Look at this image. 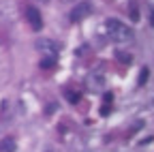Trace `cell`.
Returning a JSON list of instances; mask_svg holds the SVG:
<instances>
[{
    "label": "cell",
    "instance_id": "obj_1",
    "mask_svg": "<svg viewBox=\"0 0 154 152\" xmlns=\"http://www.w3.org/2000/svg\"><path fill=\"white\" fill-rule=\"evenodd\" d=\"M107 26V32L109 36L116 41V43H120V45H133L135 43V32L131 26L122 24L120 20H116V17H109V20L105 22Z\"/></svg>",
    "mask_w": 154,
    "mask_h": 152
},
{
    "label": "cell",
    "instance_id": "obj_2",
    "mask_svg": "<svg viewBox=\"0 0 154 152\" xmlns=\"http://www.w3.org/2000/svg\"><path fill=\"white\" fill-rule=\"evenodd\" d=\"M26 22L30 24V28L32 30H41L43 28V17H41V11H38V9H34V7H26Z\"/></svg>",
    "mask_w": 154,
    "mask_h": 152
},
{
    "label": "cell",
    "instance_id": "obj_3",
    "mask_svg": "<svg viewBox=\"0 0 154 152\" xmlns=\"http://www.w3.org/2000/svg\"><path fill=\"white\" fill-rule=\"evenodd\" d=\"M92 13V5L90 2H77L75 5V9L71 11V22H82V20H86V17Z\"/></svg>",
    "mask_w": 154,
    "mask_h": 152
},
{
    "label": "cell",
    "instance_id": "obj_4",
    "mask_svg": "<svg viewBox=\"0 0 154 152\" xmlns=\"http://www.w3.org/2000/svg\"><path fill=\"white\" fill-rule=\"evenodd\" d=\"M36 47L43 51V56H56L58 58V43H54L51 39H43V41H38Z\"/></svg>",
    "mask_w": 154,
    "mask_h": 152
},
{
    "label": "cell",
    "instance_id": "obj_5",
    "mask_svg": "<svg viewBox=\"0 0 154 152\" xmlns=\"http://www.w3.org/2000/svg\"><path fill=\"white\" fill-rule=\"evenodd\" d=\"M86 84H88L90 90H101L105 86V77H101V75H90V77L86 79Z\"/></svg>",
    "mask_w": 154,
    "mask_h": 152
},
{
    "label": "cell",
    "instance_id": "obj_6",
    "mask_svg": "<svg viewBox=\"0 0 154 152\" xmlns=\"http://www.w3.org/2000/svg\"><path fill=\"white\" fill-rule=\"evenodd\" d=\"M0 152H15V139L13 137H7L0 141Z\"/></svg>",
    "mask_w": 154,
    "mask_h": 152
},
{
    "label": "cell",
    "instance_id": "obj_7",
    "mask_svg": "<svg viewBox=\"0 0 154 152\" xmlns=\"http://www.w3.org/2000/svg\"><path fill=\"white\" fill-rule=\"evenodd\" d=\"M56 67V56H43L41 58V69H54Z\"/></svg>",
    "mask_w": 154,
    "mask_h": 152
},
{
    "label": "cell",
    "instance_id": "obj_8",
    "mask_svg": "<svg viewBox=\"0 0 154 152\" xmlns=\"http://www.w3.org/2000/svg\"><path fill=\"white\" fill-rule=\"evenodd\" d=\"M116 58H118L120 60V64H133V56L131 54H126V51H118V54H116Z\"/></svg>",
    "mask_w": 154,
    "mask_h": 152
},
{
    "label": "cell",
    "instance_id": "obj_9",
    "mask_svg": "<svg viewBox=\"0 0 154 152\" xmlns=\"http://www.w3.org/2000/svg\"><path fill=\"white\" fill-rule=\"evenodd\" d=\"M128 11H131V20L137 22V20H139V13H137V2H135V0H131V2H128Z\"/></svg>",
    "mask_w": 154,
    "mask_h": 152
},
{
    "label": "cell",
    "instance_id": "obj_10",
    "mask_svg": "<svg viewBox=\"0 0 154 152\" xmlns=\"http://www.w3.org/2000/svg\"><path fill=\"white\" fill-rule=\"evenodd\" d=\"M82 97H79V92H73V90H66V101H71V103H77Z\"/></svg>",
    "mask_w": 154,
    "mask_h": 152
},
{
    "label": "cell",
    "instance_id": "obj_11",
    "mask_svg": "<svg viewBox=\"0 0 154 152\" xmlns=\"http://www.w3.org/2000/svg\"><path fill=\"white\" fill-rule=\"evenodd\" d=\"M148 75H150V71L143 67V69H141V73H139V86H143V84L148 82Z\"/></svg>",
    "mask_w": 154,
    "mask_h": 152
},
{
    "label": "cell",
    "instance_id": "obj_12",
    "mask_svg": "<svg viewBox=\"0 0 154 152\" xmlns=\"http://www.w3.org/2000/svg\"><path fill=\"white\" fill-rule=\"evenodd\" d=\"M103 101H105V103H111V101H113V92H105Z\"/></svg>",
    "mask_w": 154,
    "mask_h": 152
},
{
    "label": "cell",
    "instance_id": "obj_13",
    "mask_svg": "<svg viewBox=\"0 0 154 152\" xmlns=\"http://www.w3.org/2000/svg\"><path fill=\"white\" fill-rule=\"evenodd\" d=\"M101 116H109V103H105V105L101 107Z\"/></svg>",
    "mask_w": 154,
    "mask_h": 152
},
{
    "label": "cell",
    "instance_id": "obj_14",
    "mask_svg": "<svg viewBox=\"0 0 154 152\" xmlns=\"http://www.w3.org/2000/svg\"><path fill=\"white\" fill-rule=\"evenodd\" d=\"M150 24H152V28H154V11H152V15H150Z\"/></svg>",
    "mask_w": 154,
    "mask_h": 152
},
{
    "label": "cell",
    "instance_id": "obj_15",
    "mask_svg": "<svg viewBox=\"0 0 154 152\" xmlns=\"http://www.w3.org/2000/svg\"><path fill=\"white\" fill-rule=\"evenodd\" d=\"M62 2H71V0H62Z\"/></svg>",
    "mask_w": 154,
    "mask_h": 152
}]
</instances>
